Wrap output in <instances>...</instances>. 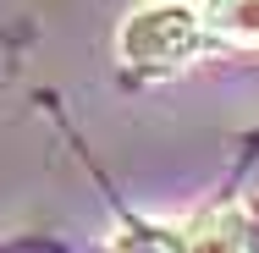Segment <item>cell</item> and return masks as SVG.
<instances>
[{
	"label": "cell",
	"instance_id": "obj_1",
	"mask_svg": "<svg viewBox=\"0 0 259 253\" xmlns=\"http://www.w3.org/2000/svg\"><path fill=\"white\" fill-rule=\"evenodd\" d=\"M199 44H204V17L182 0L138 6L116 33V55L127 72H177L199 55Z\"/></svg>",
	"mask_w": 259,
	"mask_h": 253
},
{
	"label": "cell",
	"instance_id": "obj_2",
	"mask_svg": "<svg viewBox=\"0 0 259 253\" xmlns=\"http://www.w3.org/2000/svg\"><path fill=\"white\" fill-rule=\"evenodd\" d=\"M177 248L182 253H259V231H254V220H248V209L221 204V209L193 215L177 231Z\"/></svg>",
	"mask_w": 259,
	"mask_h": 253
},
{
	"label": "cell",
	"instance_id": "obj_3",
	"mask_svg": "<svg viewBox=\"0 0 259 253\" xmlns=\"http://www.w3.org/2000/svg\"><path fill=\"white\" fill-rule=\"evenodd\" d=\"M199 17H204V33L237 50H259V0H204Z\"/></svg>",
	"mask_w": 259,
	"mask_h": 253
},
{
	"label": "cell",
	"instance_id": "obj_4",
	"mask_svg": "<svg viewBox=\"0 0 259 253\" xmlns=\"http://www.w3.org/2000/svg\"><path fill=\"white\" fill-rule=\"evenodd\" d=\"M105 253H182V248H177V231H160V226H127L121 237H110Z\"/></svg>",
	"mask_w": 259,
	"mask_h": 253
}]
</instances>
